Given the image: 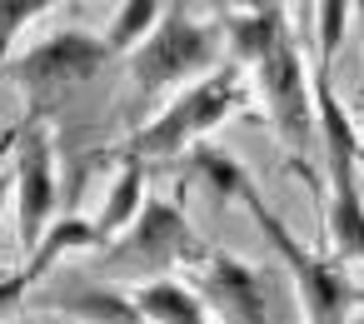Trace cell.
Listing matches in <instances>:
<instances>
[{"label":"cell","instance_id":"6da1fadb","mask_svg":"<svg viewBox=\"0 0 364 324\" xmlns=\"http://www.w3.org/2000/svg\"><path fill=\"white\" fill-rule=\"evenodd\" d=\"M220 21H225V45L235 50V65L250 75V90L259 95L274 140L284 145L289 165L309 175V145L319 135V115H314V75L304 70L299 40L289 31V11L269 0V6L235 11Z\"/></svg>","mask_w":364,"mask_h":324},{"label":"cell","instance_id":"7a4b0ae2","mask_svg":"<svg viewBox=\"0 0 364 324\" xmlns=\"http://www.w3.org/2000/svg\"><path fill=\"white\" fill-rule=\"evenodd\" d=\"M190 165L215 185V195H225V200H240V205H245V215L255 220V230L264 234V244L284 259V269H289V279H294V294H299L304 319H309V324H344V319H349V309L359 304V289H354V279H349L344 259L309 249V244H304V239H299V234H294V230L269 210V200L259 195V185H255V175L245 170V160H240V155L200 145V150H190Z\"/></svg>","mask_w":364,"mask_h":324},{"label":"cell","instance_id":"3957f363","mask_svg":"<svg viewBox=\"0 0 364 324\" xmlns=\"http://www.w3.org/2000/svg\"><path fill=\"white\" fill-rule=\"evenodd\" d=\"M314 115H319V155H324V225L334 259H364V165H359V125L349 120L334 70L314 65Z\"/></svg>","mask_w":364,"mask_h":324},{"label":"cell","instance_id":"277c9868","mask_svg":"<svg viewBox=\"0 0 364 324\" xmlns=\"http://www.w3.org/2000/svg\"><path fill=\"white\" fill-rule=\"evenodd\" d=\"M250 75L230 60V65H220L215 75H205V80H195V85H185L150 125H140L135 135H130V145L125 150H115V155H135V160H175V155H185V150H200V140L210 135V130H220L225 120H235V115H245L250 110Z\"/></svg>","mask_w":364,"mask_h":324},{"label":"cell","instance_id":"5b68a950","mask_svg":"<svg viewBox=\"0 0 364 324\" xmlns=\"http://www.w3.org/2000/svg\"><path fill=\"white\" fill-rule=\"evenodd\" d=\"M220 50H225V21H205L200 11H190V0H175L170 16L130 50V75L145 95L195 85L220 70Z\"/></svg>","mask_w":364,"mask_h":324},{"label":"cell","instance_id":"8992f818","mask_svg":"<svg viewBox=\"0 0 364 324\" xmlns=\"http://www.w3.org/2000/svg\"><path fill=\"white\" fill-rule=\"evenodd\" d=\"M95 254H100V269H105V274L150 284V279H165L175 264H205L210 249H205V239L190 230L180 195H170V200L145 195L135 225H130L120 239H110L105 249H95Z\"/></svg>","mask_w":364,"mask_h":324},{"label":"cell","instance_id":"52a82bcc","mask_svg":"<svg viewBox=\"0 0 364 324\" xmlns=\"http://www.w3.org/2000/svg\"><path fill=\"white\" fill-rule=\"evenodd\" d=\"M110 40L105 36H90V31H55L26 50L11 55L6 75L0 80H11L31 110H50L60 95H70L75 85L95 80L105 65H110Z\"/></svg>","mask_w":364,"mask_h":324},{"label":"cell","instance_id":"ba28073f","mask_svg":"<svg viewBox=\"0 0 364 324\" xmlns=\"http://www.w3.org/2000/svg\"><path fill=\"white\" fill-rule=\"evenodd\" d=\"M55 200H60L55 135L46 125V110H31L11 135V210H16V239H21L26 259L55 230Z\"/></svg>","mask_w":364,"mask_h":324},{"label":"cell","instance_id":"9c48e42d","mask_svg":"<svg viewBox=\"0 0 364 324\" xmlns=\"http://www.w3.org/2000/svg\"><path fill=\"white\" fill-rule=\"evenodd\" d=\"M195 289L205 299V309L220 319V324H274V309H269V274L235 259V254H220L210 249L205 264H195Z\"/></svg>","mask_w":364,"mask_h":324},{"label":"cell","instance_id":"30bf717a","mask_svg":"<svg viewBox=\"0 0 364 324\" xmlns=\"http://www.w3.org/2000/svg\"><path fill=\"white\" fill-rule=\"evenodd\" d=\"M70 249H100V239H95V225H90V215H65V220H55V230L46 234V244L21 264V269H11V274H0V324H6L16 309H21V299L70 254Z\"/></svg>","mask_w":364,"mask_h":324},{"label":"cell","instance_id":"8fae6325","mask_svg":"<svg viewBox=\"0 0 364 324\" xmlns=\"http://www.w3.org/2000/svg\"><path fill=\"white\" fill-rule=\"evenodd\" d=\"M115 160H120V175H115V185L105 190L100 210L90 215L100 249H105L110 239H120V234L135 225L140 205H145V160H135V155H115Z\"/></svg>","mask_w":364,"mask_h":324},{"label":"cell","instance_id":"7c38bea8","mask_svg":"<svg viewBox=\"0 0 364 324\" xmlns=\"http://www.w3.org/2000/svg\"><path fill=\"white\" fill-rule=\"evenodd\" d=\"M50 304L75 324H150L135 304V289L115 284H80L70 294H50Z\"/></svg>","mask_w":364,"mask_h":324},{"label":"cell","instance_id":"4fadbf2b","mask_svg":"<svg viewBox=\"0 0 364 324\" xmlns=\"http://www.w3.org/2000/svg\"><path fill=\"white\" fill-rule=\"evenodd\" d=\"M135 304L150 324H215V314L205 309L200 289L180 284V279H150V284H135Z\"/></svg>","mask_w":364,"mask_h":324},{"label":"cell","instance_id":"5bb4252c","mask_svg":"<svg viewBox=\"0 0 364 324\" xmlns=\"http://www.w3.org/2000/svg\"><path fill=\"white\" fill-rule=\"evenodd\" d=\"M170 6H175V0H120V11H115V21H110V31H105L110 50H115V55H130V50L170 16Z\"/></svg>","mask_w":364,"mask_h":324},{"label":"cell","instance_id":"9a60e30c","mask_svg":"<svg viewBox=\"0 0 364 324\" xmlns=\"http://www.w3.org/2000/svg\"><path fill=\"white\" fill-rule=\"evenodd\" d=\"M55 6H75V0H0V75H6V65L16 55V40L31 31V21L50 16Z\"/></svg>","mask_w":364,"mask_h":324},{"label":"cell","instance_id":"2e32d148","mask_svg":"<svg viewBox=\"0 0 364 324\" xmlns=\"http://www.w3.org/2000/svg\"><path fill=\"white\" fill-rule=\"evenodd\" d=\"M349 0H314V21H319V50H314V65L334 70L339 60V45H344V31H349Z\"/></svg>","mask_w":364,"mask_h":324},{"label":"cell","instance_id":"e0dca14e","mask_svg":"<svg viewBox=\"0 0 364 324\" xmlns=\"http://www.w3.org/2000/svg\"><path fill=\"white\" fill-rule=\"evenodd\" d=\"M195 6H210V11H225V16H235V6H240V0H195Z\"/></svg>","mask_w":364,"mask_h":324},{"label":"cell","instance_id":"ac0fdd59","mask_svg":"<svg viewBox=\"0 0 364 324\" xmlns=\"http://www.w3.org/2000/svg\"><path fill=\"white\" fill-rule=\"evenodd\" d=\"M349 6H354V31L364 36V0H349Z\"/></svg>","mask_w":364,"mask_h":324},{"label":"cell","instance_id":"d6986e66","mask_svg":"<svg viewBox=\"0 0 364 324\" xmlns=\"http://www.w3.org/2000/svg\"><path fill=\"white\" fill-rule=\"evenodd\" d=\"M279 6H284V11L294 16V11H309V6H314V0H279Z\"/></svg>","mask_w":364,"mask_h":324},{"label":"cell","instance_id":"ffe728a7","mask_svg":"<svg viewBox=\"0 0 364 324\" xmlns=\"http://www.w3.org/2000/svg\"><path fill=\"white\" fill-rule=\"evenodd\" d=\"M359 165H364V130H359Z\"/></svg>","mask_w":364,"mask_h":324},{"label":"cell","instance_id":"44dd1931","mask_svg":"<svg viewBox=\"0 0 364 324\" xmlns=\"http://www.w3.org/2000/svg\"><path fill=\"white\" fill-rule=\"evenodd\" d=\"M26 324H55V319H26Z\"/></svg>","mask_w":364,"mask_h":324},{"label":"cell","instance_id":"7402d4cb","mask_svg":"<svg viewBox=\"0 0 364 324\" xmlns=\"http://www.w3.org/2000/svg\"><path fill=\"white\" fill-rule=\"evenodd\" d=\"M0 215H6V205H0Z\"/></svg>","mask_w":364,"mask_h":324}]
</instances>
